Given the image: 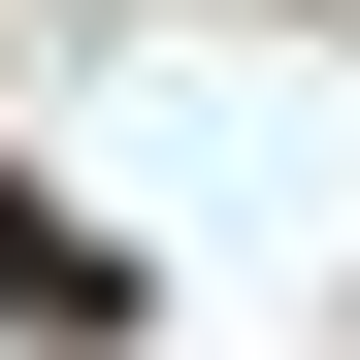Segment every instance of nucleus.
Returning <instances> with one entry per match:
<instances>
[]
</instances>
